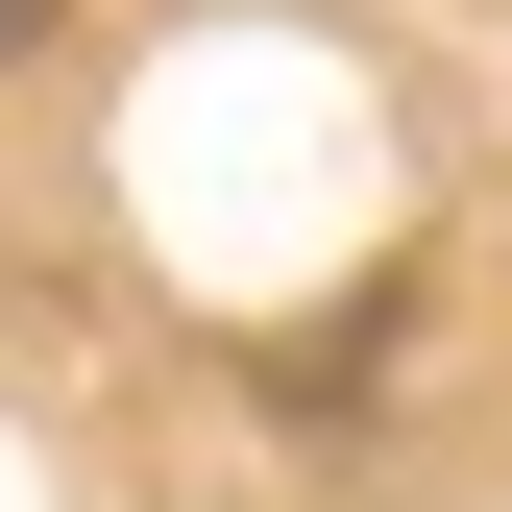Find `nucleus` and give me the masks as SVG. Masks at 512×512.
Wrapping results in <instances>:
<instances>
[{"mask_svg":"<svg viewBox=\"0 0 512 512\" xmlns=\"http://www.w3.org/2000/svg\"><path fill=\"white\" fill-rule=\"evenodd\" d=\"M25 25H49V0H0V49H25Z\"/></svg>","mask_w":512,"mask_h":512,"instance_id":"1","label":"nucleus"}]
</instances>
